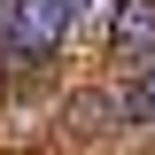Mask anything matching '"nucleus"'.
Listing matches in <instances>:
<instances>
[{
    "mask_svg": "<svg viewBox=\"0 0 155 155\" xmlns=\"http://www.w3.org/2000/svg\"><path fill=\"white\" fill-rule=\"evenodd\" d=\"M70 31L62 0H0V62H47Z\"/></svg>",
    "mask_w": 155,
    "mask_h": 155,
    "instance_id": "f257e3e1",
    "label": "nucleus"
},
{
    "mask_svg": "<svg viewBox=\"0 0 155 155\" xmlns=\"http://www.w3.org/2000/svg\"><path fill=\"white\" fill-rule=\"evenodd\" d=\"M101 16H109L101 31H109L116 54H132V62H140V54H155V0H109Z\"/></svg>",
    "mask_w": 155,
    "mask_h": 155,
    "instance_id": "f03ea898",
    "label": "nucleus"
},
{
    "mask_svg": "<svg viewBox=\"0 0 155 155\" xmlns=\"http://www.w3.org/2000/svg\"><path fill=\"white\" fill-rule=\"evenodd\" d=\"M116 109H124V124H155V54H140L132 70H124V93H116Z\"/></svg>",
    "mask_w": 155,
    "mask_h": 155,
    "instance_id": "7ed1b4c3",
    "label": "nucleus"
},
{
    "mask_svg": "<svg viewBox=\"0 0 155 155\" xmlns=\"http://www.w3.org/2000/svg\"><path fill=\"white\" fill-rule=\"evenodd\" d=\"M62 8H70V16H101L109 0H62Z\"/></svg>",
    "mask_w": 155,
    "mask_h": 155,
    "instance_id": "20e7f679",
    "label": "nucleus"
}]
</instances>
